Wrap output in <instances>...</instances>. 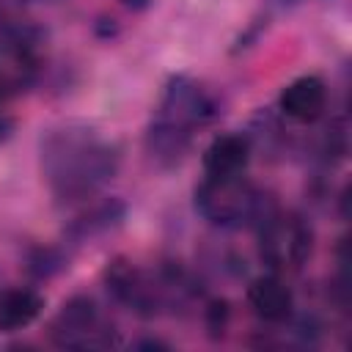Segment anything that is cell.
Here are the masks:
<instances>
[{
    "label": "cell",
    "instance_id": "1",
    "mask_svg": "<svg viewBox=\"0 0 352 352\" xmlns=\"http://www.w3.org/2000/svg\"><path fill=\"white\" fill-rule=\"evenodd\" d=\"M121 165L118 146L85 121H63L38 138V170L60 206L94 198Z\"/></svg>",
    "mask_w": 352,
    "mask_h": 352
},
{
    "label": "cell",
    "instance_id": "2",
    "mask_svg": "<svg viewBox=\"0 0 352 352\" xmlns=\"http://www.w3.org/2000/svg\"><path fill=\"white\" fill-rule=\"evenodd\" d=\"M214 116H217L214 94L204 82L187 74H173L165 82L160 102L151 113V121L146 126L143 146L148 160L162 170L182 165V160L192 148L195 135L204 126H209Z\"/></svg>",
    "mask_w": 352,
    "mask_h": 352
},
{
    "label": "cell",
    "instance_id": "3",
    "mask_svg": "<svg viewBox=\"0 0 352 352\" xmlns=\"http://www.w3.org/2000/svg\"><path fill=\"white\" fill-rule=\"evenodd\" d=\"M278 204L245 173L204 176L195 187V212L217 228H256Z\"/></svg>",
    "mask_w": 352,
    "mask_h": 352
},
{
    "label": "cell",
    "instance_id": "4",
    "mask_svg": "<svg viewBox=\"0 0 352 352\" xmlns=\"http://www.w3.org/2000/svg\"><path fill=\"white\" fill-rule=\"evenodd\" d=\"M256 234H258V258L270 272H278L283 278L300 272L314 253V228L297 212H286L275 206L256 226Z\"/></svg>",
    "mask_w": 352,
    "mask_h": 352
},
{
    "label": "cell",
    "instance_id": "5",
    "mask_svg": "<svg viewBox=\"0 0 352 352\" xmlns=\"http://www.w3.org/2000/svg\"><path fill=\"white\" fill-rule=\"evenodd\" d=\"M47 336L58 349H74V352L110 349L118 344V330L113 319L88 294L69 297L60 305V311L52 316Z\"/></svg>",
    "mask_w": 352,
    "mask_h": 352
},
{
    "label": "cell",
    "instance_id": "6",
    "mask_svg": "<svg viewBox=\"0 0 352 352\" xmlns=\"http://www.w3.org/2000/svg\"><path fill=\"white\" fill-rule=\"evenodd\" d=\"M41 72L38 33L25 22L0 25V102L25 94Z\"/></svg>",
    "mask_w": 352,
    "mask_h": 352
},
{
    "label": "cell",
    "instance_id": "7",
    "mask_svg": "<svg viewBox=\"0 0 352 352\" xmlns=\"http://www.w3.org/2000/svg\"><path fill=\"white\" fill-rule=\"evenodd\" d=\"M245 300H248L250 311L264 324H272V327L283 324L294 314V292L286 283V278L278 272H267V275L253 278L245 289Z\"/></svg>",
    "mask_w": 352,
    "mask_h": 352
},
{
    "label": "cell",
    "instance_id": "8",
    "mask_svg": "<svg viewBox=\"0 0 352 352\" xmlns=\"http://www.w3.org/2000/svg\"><path fill=\"white\" fill-rule=\"evenodd\" d=\"M278 110L297 121V124H314L324 116L327 110V85L316 74H302L292 80L278 99Z\"/></svg>",
    "mask_w": 352,
    "mask_h": 352
},
{
    "label": "cell",
    "instance_id": "9",
    "mask_svg": "<svg viewBox=\"0 0 352 352\" xmlns=\"http://www.w3.org/2000/svg\"><path fill=\"white\" fill-rule=\"evenodd\" d=\"M253 157V138L245 132H223L204 148V176H236L248 170Z\"/></svg>",
    "mask_w": 352,
    "mask_h": 352
},
{
    "label": "cell",
    "instance_id": "10",
    "mask_svg": "<svg viewBox=\"0 0 352 352\" xmlns=\"http://www.w3.org/2000/svg\"><path fill=\"white\" fill-rule=\"evenodd\" d=\"M44 311V297L33 286H0V333L30 327Z\"/></svg>",
    "mask_w": 352,
    "mask_h": 352
},
{
    "label": "cell",
    "instance_id": "11",
    "mask_svg": "<svg viewBox=\"0 0 352 352\" xmlns=\"http://www.w3.org/2000/svg\"><path fill=\"white\" fill-rule=\"evenodd\" d=\"M124 214H126L124 201H118V198H104V201L88 206L85 212H80V214L66 226V239H72L74 245H82V242H88V239H96V236H102V234L118 228L121 220H124Z\"/></svg>",
    "mask_w": 352,
    "mask_h": 352
},
{
    "label": "cell",
    "instance_id": "12",
    "mask_svg": "<svg viewBox=\"0 0 352 352\" xmlns=\"http://www.w3.org/2000/svg\"><path fill=\"white\" fill-rule=\"evenodd\" d=\"M28 272L33 278H52L58 275L60 270L69 267V256L63 253V248H33L30 256H28Z\"/></svg>",
    "mask_w": 352,
    "mask_h": 352
},
{
    "label": "cell",
    "instance_id": "13",
    "mask_svg": "<svg viewBox=\"0 0 352 352\" xmlns=\"http://www.w3.org/2000/svg\"><path fill=\"white\" fill-rule=\"evenodd\" d=\"M228 319H231V311H228V302L226 300H204V324L209 330V336H223L226 327H228Z\"/></svg>",
    "mask_w": 352,
    "mask_h": 352
},
{
    "label": "cell",
    "instance_id": "14",
    "mask_svg": "<svg viewBox=\"0 0 352 352\" xmlns=\"http://www.w3.org/2000/svg\"><path fill=\"white\" fill-rule=\"evenodd\" d=\"M11 132H14V118H11V116H6V113L0 110V143H3Z\"/></svg>",
    "mask_w": 352,
    "mask_h": 352
},
{
    "label": "cell",
    "instance_id": "15",
    "mask_svg": "<svg viewBox=\"0 0 352 352\" xmlns=\"http://www.w3.org/2000/svg\"><path fill=\"white\" fill-rule=\"evenodd\" d=\"M124 8H129V11H146L154 0H118Z\"/></svg>",
    "mask_w": 352,
    "mask_h": 352
},
{
    "label": "cell",
    "instance_id": "16",
    "mask_svg": "<svg viewBox=\"0 0 352 352\" xmlns=\"http://www.w3.org/2000/svg\"><path fill=\"white\" fill-rule=\"evenodd\" d=\"M272 3H278V6H294V3H300V0H272Z\"/></svg>",
    "mask_w": 352,
    "mask_h": 352
},
{
    "label": "cell",
    "instance_id": "17",
    "mask_svg": "<svg viewBox=\"0 0 352 352\" xmlns=\"http://www.w3.org/2000/svg\"><path fill=\"white\" fill-rule=\"evenodd\" d=\"M33 3H52V0H33Z\"/></svg>",
    "mask_w": 352,
    "mask_h": 352
}]
</instances>
